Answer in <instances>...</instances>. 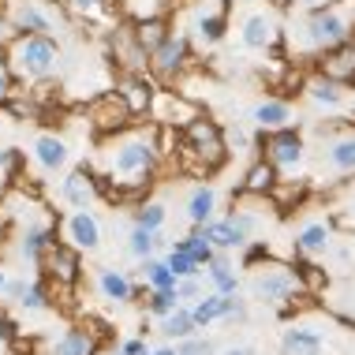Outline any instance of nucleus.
<instances>
[{
  "label": "nucleus",
  "mask_w": 355,
  "mask_h": 355,
  "mask_svg": "<svg viewBox=\"0 0 355 355\" xmlns=\"http://www.w3.org/2000/svg\"><path fill=\"white\" fill-rule=\"evenodd\" d=\"M355 37V0H333L314 12H300L292 26H284V42L292 49V60L314 64L322 53L337 49V45Z\"/></svg>",
  "instance_id": "obj_1"
},
{
  "label": "nucleus",
  "mask_w": 355,
  "mask_h": 355,
  "mask_svg": "<svg viewBox=\"0 0 355 355\" xmlns=\"http://www.w3.org/2000/svg\"><path fill=\"white\" fill-rule=\"evenodd\" d=\"M4 68L15 75V83H49L60 71V45L53 34H12Z\"/></svg>",
  "instance_id": "obj_2"
},
{
  "label": "nucleus",
  "mask_w": 355,
  "mask_h": 355,
  "mask_svg": "<svg viewBox=\"0 0 355 355\" xmlns=\"http://www.w3.org/2000/svg\"><path fill=\"white\" fill-rule=\"evenodd\" d=\"M180 153L195 165V172H206V176H214V172L228 161V153H232V146H228L225 131H220L217 120H209L206 112L198 120H191L184 128V146H180Z\"/></svg>",
  "instance_id": "obj_3"
},
{
  "label": "nucleus",
  "mask_w": 355,
  "mask_h": 355,
  "mask_svg": "<svg viewBox=\"0 0 355 355\" xmlns=\"http://www.w3.org/2000/svg\"><path fill=\"white\" fill-rule=\"evenodd\" d=\"M303 292V281L292 266H277V262H266L262 270L251 277V295L258 303L273 306L281 314H292L295 311V295Z\"/></svg>",
  "instance_id": "obj_4"
},
{
  "label": "nucleus",
  "mask_w": 355,
  "mask_h": 355,
  "mask_svg": "<svg viewBox=\"0 0 355 355\" xmlns=\"http://www.w3.org/2000/svg\"><path fill=\"white\" fill-rule=\"evenodd\" d=\"M254 146H258V157H266L277 172H300L306 161V139L295 123L277 131H258Z\"/></svg>",
  "instance_id": "obj_5"
},
{
  "label": "nucleus",
  "mask_w": 355,
  "mask_h": 355,
  "mask_svg": "<svg viewBox=\"0 0 355 355\" xmlns=\"http://www.w3.org/2000/svg\"><path fill=\"white\" fill-rule=\"evenodd\" d=\"M195 64V49H191V37L184 31H172L157 49L150 53V75L153 83H180Z\"/></svg>",
  "instance_id": "obj_6"
},
{
  "label": "nucleus",
  "mask_w": 355,
  "mask_h": 355,
  "mask_svg": "<svg viewBox=\"0 0 355 355\" xmlns=\"http://www.w3.org/2000/svg\"><path fill=\"white\" fill-rule=\"evenodd\" d=\"M239 42L247 53H273L284 42V23L277 8H254L251 15L239 23Z\"/></svg>",
  "instance_id": "obj_7"
},
{
  "label": "nucleus",
  "mask_w": 355,
  "mask_h": 355,
  "mask_svg": "<svg viewBox=\"0 0 355 355\" xmlns=\"http://www.w3.org/2000/svg\"><path fill=\"white\" fill-rule=\"evenodd\" d=\"M109 56L120 68V75H150V53L139 45L131 23H120L109 31Z\"/></svg>",
  "instance_id": "obj_8"
},
{
  "label": "nucleus",
  "mask_w": 355,
  "mask_h": 355,
  "mask_svg": "<svg viewBox=\"0 0 355 355\" xmlns=\"http://www.w3.org/2000/svg\"><path fill=\"white\" fill-rule=\"evenodd\" d=\"M37 273L49 277L56 288H75V284L83 281V251H75L68 239H56Z\"/></svg>",
  "instance_id": "obj_9"
},
{
  "label": "nucleus",
  "mask_w": 355,
  "mask_h": 355,
  "mask_svg": "<svg viewBox=\"0 0 355 355\" xmlns=\"http://www.w3.org/2000/svg\"><path fill=\"white\" fill-rule=\"evenodd\" d=\"M90 123H94V131L105 139V135H116V131L131 128V123H135V112L128 109V101H123L116 90H105L101 98L90 105Z\"/></svg>",
  "instance_id": "obj_10"
},
{
  "label": "nucleus",
  "mask_w": 355,
  "mask_h": 355,
  "mask_svg": "<svg viewBox=\"0 0 355 355\" xmlns=\"http://www.w3.org/2000/svg\"><path fill=\"white\" fill-rule=\"evenodd\" d=\"M348 90H352V86L329 79V75H322V71H314V68H306L303 79H300V94L311 105H318V109H344Z\"/></svg>",
  "instance_id": "obj_11"
},
{
  "label": "nucleus",
  "mask_w": 355,
  "mask_h": 355,
  "mask_svg": "<svg viewBox=\"0 0 355 355\" xmlns=\"http://www.w3.org/2000/svg\"><path fill=\"white\" fill-rule=\"evenodd\" d=\"M101 195V176L94 165H75L60 184V198L75 209H90V202Z\"/></svg>",
  "instance_id": "obj_12"
},
{
  "label": "nucleus",
  "mask_w": 355,
  "mask_h": 355,
  "mask_svg": "<svg viewBox=\"0 0 355 355\" xmlns=\"http://www.w3.org/2000/svg\"><path fill=\"white\" fill-rule=\"evenodd\" d=\"M64 239L83 254H94L101 247V220L90 214V209H71L64 217Z\"/></svg>",
  "instance_id": "obj_13"
},
{
  "label": "nucleus",
  "mask_w": 355,
  "mask_h": 355,
  "mask_svg": "<svg viewBox=\"0 0 355 355\" xmlns=\"http://www.w3.org/2000/svg\"><path fill=\"white\" fill-rule=\"evenodd\" d=\"M8 26H12V34H53V19L37 0H12Z\"/></svg>",
  "instance_id": "obj_14"
},
{
  "label": "nucleus",
  "mask_w": 355,
  "mask_h": 355,
  "mask_svg": "<svg viewBox=\"0 0 355 355\" xmlns=\"http://www.w3.org/2000/svg\"><path fill=\"white\" fill-rule=\"evenodd\" d=\"M116 94L128 101V109L135 116H150V105L157 98V83H153V75H120Z\"/></svg>",
  "instance_id": "obj_15"
},
{
  "label": "nucleus",
  "mask_w": 355,
  "mask_h": 355,
  "mask_svg": "<svg viewBox=\"0 0 355 355\" xmlns=\"http://www.w3.org/2000/svg\"><path fill=\"white\" fill-rule=\"evenodd\" d=\"M311 68L329 75V79H337V83H344V86H355V37L344 42V45H337V49L322 53Z\"/></svg>",
  "instance_id": "obj_16"
},
{
  "label": "nucleus",
  "mask_w": 355,
  "mask_h": 355,
  "mask_svg": "<svg viewBox=\"0 0 355 355\" xmlns=\"http://www.w3.org/2000/svg\"><path fill=\"white\" fill-rule=\"evenodd\" d=\"M322 306L329 314H337L340 322L355 325V273L340 277V281H333V284H325L322 288Z\"/></svg>",
  "instance_id": "obj_17"
},
{
  "label": "nucleus",
  "mask_w": 355,
  "mask_h": 355,
  "mask_svg": "<svg viewBox=\"0 0 355 355\" xmlns=\"http://www.w3.org/2000/svg\"><path fill=\"white\" fill-rule=\"evenodd\" d=\"M329 251H333V225L329 220H306L292 239V254L318 258V254H329Z\"/></svg>",
  "instance_id": "obj_18"
},
{
  "label": "nucleus",
  "mask_w": 355,
  "mask_h": 355,
  "mask_svg": "<svg viewBox=\"0 0 355 355\" xmlns=\"http://www.w3.org/2000/svg\"><path fill=\"white\" fill-rule=\"evenodd\" d=\"M277 184H281V172H277L266 157H254V161H251V168L243 172V184H239V198H270Z\"/></svg>",
  "instance_id": "obj_19"
},
{
  "label": "nucleus",
  "mask_w": 355,
  "mask_h": 355,
  "mask_svg": "<svg viewBox=\"0 0 355 355\" xmlns=\"http://www.w3.org/2000/svg\"><path fill=\"white\" fill-rule=\"evenodd\" d=\"M322 165H329V172H337V176H355V128L325 142Z\"/></svg>",
  "instance_id": "obj_20"
},
{
  "label": "nucleus",
  "mask_w": 355,
  "mask_h": 355,
  "mask_svg": "<svg viewBox=\"0 0 355 355\" xmlns=\"http://www.w3.org/2000/svg\"><path fill=\"white\" fill-rule=\"evenodd\" d=\"M202 277H206V284L220 295H239V288H243V281H239V273H236V262H232L228 251H217V258L202 270Z\"/></svg>",
  "instance_id": "obj_21"
},
{
  "label": "nucleus",
  "mask_w": 355,
  "mask_h": 355,
  "mask_svg": "<svg viewBox=\"0 0 355 355\" xmlns=\"http://www.w3.org/2000/svg\"><path fill=\"white\" fill-rule=\"evenodd\" d=\"M53 243H56V228L53 225H31L23 232V239H19V254H23L34 270H42V262H45V254H49Z\"/></svg>",
  "instance_id": "obj_22"
},
{
  "label": "nucleus",
  "mask_w": 355,
  "mask_h": 355,
  "mask_svg": "<svg viewBox=\"0 0 355 355\" xmlns=\"http://www.w3.org/2000/svg\"><path fill=\"white\" fill-rule=\"evenodd\" d=\"M251 120L258 123V131H277V128H288L295 120V112H292V101L288 98H262L254 105Z\"/></svg>",
  "instance_id": "obj_23"
},
{
  "label": "nucleus",
  "mask_w": 355,
  "mask_h": 355,
  "mask_svg": "<svg viewBox=\"0 0 355 355\" xmlns=\"http://www.w3.org/2000/svg\"><path fill=\"white\" fill-rule=\"evenodd\" d=\"M98 352H101V344L94 337V329H83V325L64 329L49 348V355H98Z\"/></svg>",
  "instance_id": "obj_24"
},
{
  "label": "nucleus",
  "mask_w": 355,
  "mask_h": 355,
  "mask_svg": "<svg viewBox=\"0 0 355 355\" xmlns=\"http://www.w3.org/2000/svg\"><path fill=\"white\" fill-rule=\"evenodd\" d=\"M202 236L214 243V251H228V254H232V251H243V247L251 243V239L239 232V228H236L228 217H214L209 225H202Z\"/></svg>",
  "instance_id": "obj_25"
},
{
  "label": "nucleus",
  "mask_w": 355,
  "mask_h": 355,
  "mask_svg": "<svg viewBox=\"0 0 355 355\" xmlns=\"http://www.w3.org/2000/svg\"><path fill=\"white\" fill-rule=\"evenodd\" d=\"M98 288H101V295L109 303H131L139 295V288H135V281H131L123 270H112V266H105V270H98Z\"/></svg>",
  "instance_id": "obj_26"
},
{
  "label": "nucleus",
  "mask_w": 355,
  "mask_h": 355,
  "mask_svg": "<svg viewBox=\"0 0 355 355\" xmlns=\"http://www.w3.org/2000/svg\"><path fill=\"white\" fill-rule=\"evenodd\" d=\"M34 161L45 172H60L64 165H68V142H64L60 135H53V131L37 135L34 139Z\"/></svg>",
  "instance_id": "obj_27"
},
{
  "label": "nucleus",
  "mask_w": 355,
  "mask_h": 355,
  "mask_svg": "<svg viewBox=\"0 0 355 355\" xmlns=\"http://www.w3.org/2000/svg\"><path fill=\"white\" fill-rule=\"evenodd\" d=\"M157 333L165 337L168 344H180V340H187V337H198V325H195V314H191V306L187 303H180L176 311L168 314V318H161L157 322Z\"/></svg>",
  "instance_id": "obj_28"
},
{
  "label": "nucleus",
  "mask_w": 355,
  "mask_h": 355,
  "mask_svg": "<svg viewBox=\"0 0 355 355\" xmlns=\"http://www.w3.org/2000/svg\"><path fill=\"white\" fill-rule=\"evenodd\" d=\"M214 217H217V187H209V184L195 187L187 195V220H191V228H202Z\"/></svg>",
  "instance_id": "obj_29"
},
{
  "label": "nucleus",
  "mask_w": 355,
  "mask_h": 355,
  "mask_svg": "<svg viewBox=\"0 0 355 355\" xmlns=\"http://www.w3.org/2000/svg\"><path fill=\"white\" fill-rule=\"evenodd\" d=\"M228 300H232V295H220V292H214V288H209V292H206L198 303H191V314H195V325H198V329H209V325L225 322Z\"/></svg>",
  "instance_id": "obj_30"
},
{
  "label": "nucleus",
  "mask_w": 355,
  "mask_h": 355,
  "mask_svg": "<svg viewBox=\"0 0 355 355\" xmlns=\"http://www.w3.org/2000/svg\"><path fill=\"white\" fill-rule=\"evenodd\" d=\"M281 352L284 355H325V344L314 329H303V325H292L281 337Z\"/></svg>",
  "instance_id": "obj_31"
},
{
  "label": "nucleus",
  "mask_w": 355,
  "mask_h": 355,
  "mask_svg": "<svg viewBox=\"0 0 355 355\" xmlns=\"http://www.w3.org/2000/svg\"><path fill=\"white\" fill-rule=\"evenodd\" d=\"M195 37L206 45V49H214V45L225 42V37H228V8L198 15V23H195Z\"/></svg>",
  "instance_id": "obj_32"
},
{
  "label": "nucleus",
  "mask_w": 355,
  "mask_h": 355,
  "mask_svg": "<svg viewBox=\"0 0 355 355\" xmlns=\"http://www.w3.org/2000/svg\"><path fill=\"white\" fill-rule=\"evenodd\" d=\"M139 281L150 288V292H161V288H176L180 284V277L168 270V262L165 258H146V262H139Z\"/></svg>",
  "instance_id": "obj_33"
},
{
  "label": "nucleus",
  "mask_w": 355,
  "mask_h": 355,
  "mask_svg": "<svg viewBox=\"0 0 355 355\" xmlns=\"http://www.w3.org/2000/svg\"><path fill=\"white\" fill-rule=\"evenodd\" d=\"M135 26V37H139V45L146 53H153L161 42L172 34V23H168V15H153V19H139V23H131Z\"/></svg>",
  "instance_id": "obj_34"
},
{
  "label": "nucleus",
  "mask_w": 355,
  "mask_h": 355,
  "mask_svg": "<svg viewBox=\"0 0 355 355\" xmlns=\"http://www.w3.org/2000/svg\"><path fill=\"white\" fill-rule=\"evenodd\" d=\"M306 195H311V184H306V180H281V184L273 187L270 202L277 209H300L306 202Z\"/></svg>",
  "instance_id": "obj_35"
},
{
  "label": "nucleus",
  "mask_w": 355,
  "mask_h": 355,
  "mask_svg": "<svg viewBox=\"0 0 355 355\" xmlns=\"http://www.w3.org/2000/svg\"><path fill=\"white\" fill-rule=\"evenodd\" d=\"M168 247H180V251H187V254L195 258L198 266H202V270H206V266H209V262H214V258H217V251H214V243H209V239L202 236V228H191L187 236L172 239Z\"/></svg>",
  "instance_id": "obj_36"
},
{
  "label": "nucleus",
  "mask_w": 355,
  "mask_h": 355,
  "mask_svg": "<svg viewBox=\"0 0 355 355\" xmlns=\"http://www.w3.org/2000/svg\"><path fill=\"white\" fill-rule=\"evenodd\" d=\"M165 247V239H161V232H150V228H139V225H131V232H128V251L131 258H139V262H146V258H153Z\"/></svg>",
  "instance_id": "obj_37"
},
{
  "label": "nucleus",
  "mask_w": 355,
  "mask_h": 355,
  "mask_svg": "<svg viewBox=\"0 0 355 355\" xmlns=\"http://www.w3.org/2000/svg\"><path fill=\"white\" fill-rule=\"evenodd\" d=\"M19 306H23V311H53V281L49 277H42L37 273L31 284H26V295L23 300H19Z\"/></svg>",
  "instance_id": "obj_38"
},
{
  "label": "nucleus",
  "mask_w": 355,
  "mask_h": 355,
  "mask_svg": "<svg viewBox=\"0 0 355 355\" xmlns=\"http://www.w3.org/2000/svg\"><path fill=\"white\" fill-rule=\"evenodd\" d=\"M165 220H168V209H165V202H157V198H146L142 206L131 209V225L150 228V232H161V228H165Z\"/></svg>",
  "instance_id": "obj_39"
},
{
  "label": "nucleus",
  "mask_w": 355,
  "mask_h": 355,
  "mask_svg": "<svg viewBox=\"0 0 355 355\" xmlns=\"http://www.w3.org/2000/svg\"><path fill=\"white\" fill-rule=\"evenodd\" d=\"M142 303H146V318H157V322H161V318H168V314L180 306V292H176V288L146 292V300H142Z\"/></svg>",
  "instance_id": "obj_40"
},
{
  "label": "nucleus",
  "mask_w": 355,
  "mask_h": 355,
  "mask_svg": "<svg viewBox=\"0 0 355 355\" xmlns=\"http://www.w3.org/2000/svg\"><path fill=\"white\" fill-rule=\"evenodd\" d=\"M266 262H273V251H270L266 239H251V243L239 251V266H243V270H262Z\"/></svg>",
  "instance_id": "obj_41"
},
{
  "label": "nucleus",
  "mask_w": 355,
  "mask_h": 355,
  "mask_svg": "<svg viewBox=\"0 0 355 355\" xmlns=\"http://www.w3.org/2000/svg\"><path fill=\"white\" fill-rule=\"evenodd\" d=\"M60 4L79 19H105L112 12V0H60Z\"/></svg>",
  "instance_id": "obj_42"
},
{
  "label": "nucleus",
  "mask_w": 355,
  "mask_h": 355,
  "mask_svg": "<svg viewBox=\"0 0 355 355\" xmlns=\"http://www.w3.org/2000/svg\"><path fill=\"white\" fill-rule=\"evenodd\" d=\"M165 262H168V270L184 281V277H202V266L195 262L187 251H180V247H168V254H165Z\"/></svg>",
  "instance_id": "obj_43"
},
{
  "label": "nucleus",
  "mask_w": 355,
  "mask_h": 355,
  "mask_svg": "<svg viewBox=\"0 0 355 355\" xmlns=\"http://www.w3.org/2000/svg\"><path fill=\"white\" fill-rule=\"evenodd\" d=\"M225 217L232 220V225H236L247 239H254V236H258V225H262V220H258V217L251 214V209H243V206H236V202H232V209H228Z\"/></svg>",
  "instance_id": "obj_44"
},
{
  "label": "nucleus",
  "mask_w": 355,
  "mask_h": 355,
  "mask_svg": "<svg viewBox=\"0 0 355 355\" xmlns=\"http://www.w3.org/2000/svg\"><path fill=\"white\" fill-rule=\"evenodd\" d=\"M176 292H180V303H198L206 295V284H202V277H184V281L176 284Z\"/></svg>",
  "instance_id": "obj_45"
},
{
  "label": "nucleus",
  "mask_w": 355,
  "mask_h": 355,
  "mask_svg": "<svg viewBox=\"0 0 355 355\" xmlns=\"http://www.w3.org/2000/svg\"><path fill=\"white\" fill-rule=\"evenodd\" d=\"M176 348H180V355H217L214 340H206L202 333H198V337H187V340H180Z\"/></svg>",
  "instance_id": "obj_46"
},
{
  "label": "nucleus",
  "mask_w": 355,
  "mask_h": 355,
  "mask_svg": "<svg viewBox=\"0 0 355 355\" xmlns=\"http://www.w3.org/2000/svg\"><path fill=\"white\" fill-rule=\"evenodd\" d=\"M12 98H15V75L8 71L4 64H0V109H4Z\"/></svg>",
  "instance_id": "obj_47"
},
{
  "label": "nucleus",
  "mask_w": 355,
  "mask_h": 355,
  "mask_svg": "<svg viewBox=\"0 0 355 355\" xmlns=\"http://www.w3.org/2000/svg\"><path fill=\"white\" fill-rule=\"evenodd\" d=\"M236 322H247V303L239 295L228 300V314H225V325H236Z\"/></svg>",
  "instance_id": "obj_48"
},
{
  "label": "nucleus",
  "mask_w": 355,
  "mask_h": 355,
  "mask_svg": "<svg viewBox=\"0 0 355 355\" xmlns=\"http://www.w3.org/2000/svg\"><path fill=\"white\" fill-rule=\"evenodd\" d=\"M26 284H31V281H26V277H12V281H8V292H4V300L19 303V300H23V295H26Z\"/></svg>",
  "instance_id": "obj_49"
},
{
  "label": "nucleus",
  "mask_w": 355,
  "mask_h": 355,
  "mask_svg": "<svg viewBox=\"0 0 355 355\" xmlns=\"http://www.w3.org/2000/svg\"><path fill=\"white\" fill-rule=\"evenodd\" d=\"M116 352H123V355H146L150 348H146V340H142V337H131V340H123Z\"/></svg>",
  "instance_id": "obj_50"
},
{
  "label": "nucleus",
  "mask_w": 355,
  "mask_h": 355,
  "mask_svg": "<svg viewBox=\"0 0 355 355\" xmlns=\"http://www.w3.org/2000/svg\"><path fill=\"white\" fill-rule=\"evenodd\" d=\"M0 340H19V325L12 322V318H4V314H0Z\"/></svg>",
  "instance_id": "obj_51"
},
{
  "label": "nucleus",
  "mask_w": 355,
  "mask_h": 355,
  "mask_svg": "<svg viewBox=\"0 0 355 355\" xmlns=\"http://www.w3.org/2000/svg\"><path fill=\"white\" fill-rule=\"evenodd\" d=\"M288 4H292L295 12H314V8H325V4H333V0H288Z\"/></svg>",
  "instance_id": "obj_52"
},
{
  "label": "nucleus",
  "mask_w": 355,
  "mask_h": 355,
  "mask_svg": "<svg viewBox=\"0 0 355 355\" xmlns=\"http://www.w3.org/2000/svg\"><path fill=\"white\" fill-rule=\"evenodd\" d=\"M217 355H258V352L247 348V344H232V348H225V352H217Z\"/></svg>",
  "instance_id": "obj_53"
},
{
  "label": "nucleus",
  "mask_w": 355,
  "mask_h": 355,
  "mask_svg": "<svg viewBox=\"0 0 355 355\" xmlns=\"http://www.w3.org/2000/svg\"><path fill=\"white\" fill-rule=\"evenodd\" d=\"M153 355H180L176 344H161V348H153Z\"/></svg>",
  "instance_id": "obj_54"
},
{
  "label": "nucleus",
  "mask_w": 355,
  "mask_h": 355,
  "mask_svg": "<svg viewBox=\"0 0 355 355\" xmlns=\"http://www.w3.org/2000/svg\"><path fill=\"white\" fill-rule=\"evenodd\" d=\"M8 281H12V277H8V270L0 266V300H4V292H8Z\"/></svg>",
  "instance_id": "obj_55"
},
{
  "label": "nucleus",
  "mask_w": 355,
  "mask_h": 355,
  "mask_svg": "<svg viewBox=\"0 0 355 355\" xmlns=\"http://www.w3.org/2000/svg\"><path fill=\"white\" fill-rule=\"evenodd\" d=\"M232 4H258V0H232Z\"/></svg>",
  "instance_id": "obj_56"
},
{
  "label": "nucleus",
  "mask_w": 355,
  "mask_h": 355,
  "mask_svg": "<svg viewBox=\"0 0 355 355\" xmlns=\"http://www.w3.org/2000/svg\"><path fill=\"white\" fill-rule=\"evenodd\" d=\"M116 355H123V352H116Z\"/></svg>",
  "instance_id": "obj_57"
}]
</instances>
